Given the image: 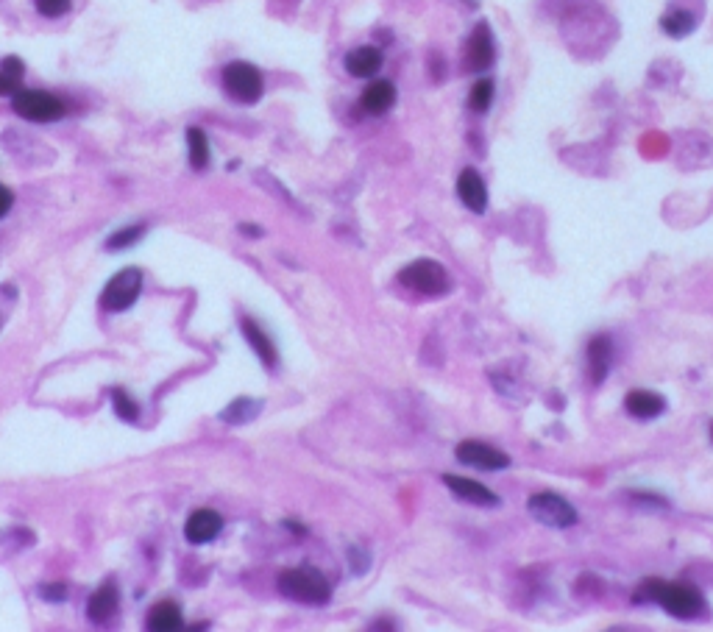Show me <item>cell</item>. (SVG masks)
Returning a JSON list of instances; mask_svg holds the SVG:
<instances>
[{"instance_id": "obj_6", "label": "cell", "mask_w": 713, "mask_h": 632, "mask_svg": "<svg viewBox=\"0 0 713 632\" xmlns=\"http://www.w3.org/2000/svg\"><path fill=\"white\" fill-rule=\"evenodd\" d=\"M143 293V271L140 268H126L115 273L101 293V310L123 312L134 307V301Z\"/></svg>"}, {"instance_id": "obj_18", "label": "cell", "mask_w": 713, "mask_h": 632, "mask_svg": "<svg viewBox=\"0 0 713 632\" xmlns=\"http://www.w3.org/2000/svg\"><path fill=\"white\" fill-rule=\"evenodd\" d=\"M240 329H243V335H246L248 346L257 351V357L262 360V365H265V368H276L279 354H276V346H273L271 337L262 332L260 323L251 321V318H243V321H240Z\"/></svg>"}, {"instance_id": "obj_2", "label": "cell", "mask_w": 713, "mask_h": 632, "mask_svg": "<svg viewBox=\"0 0 713 632\" xmlns=\"http://www.w3.org/2000/svg\"><path fill=\"white\" fill-rule=\"evenodd\" d=\"M279 594L293 602H304V605H326L332 596V588L312 568H290L279 577Z\"/></svg>"}, {"instance_id": "obj_22", "label": "cell", "mask_w": 713, "mask_h": 632, "mask_svg": "<svg viewBox=\"0 0 713 632\" xmlns=\"http://www.w3.org/2000/svg\"><path fill=\"white\" fill-rule=\"evenodd\" d=\"M187 156L195 170H207L209 165V140L201 129H187Z\"/></svg>"}, {"instance_id": "obj_7", "label": "cell", "mask_w": 713, "mask_h": 632, "mask_svg": "<svg viewBox=\"0 0 713 632\" xmlns=\"http://www.w3.org/2000/svg\"><path fill=\"white\" fill-rule=\"evenodd\" d=\"M527 510H530L535 521H541V524L552 529H569L580 521L577 510H574L563 496L549 491L532 493L530 502H527Z\"/></svg>"}, {"instance_id": "obj_20", "label": "cell", "mask_w": 713, "mask_h": 632, "mask_svg": "<svg viewBox=\"0 0 713 632\" xmlns=\"http://www.w3.org/2000/svg\"><path fill=\"white\" fill-rule=\"evenodd\" d=\"M262 407H265L262 399H248V396L234 399L221 413V421H226V424H248V421H254L262 413Z\"/></svg>"}, {"instance_id": "obj_34", "label": "cell", "mask_w": 713, "mask_h": 632, "mask_svg": "<svg viewBox=\"0 0 713 632\" xmlns=\"http://www.w3.org/2000/svg\"><path fill=\"white\" fill-rule=\"evenodd\" d=\"M711 440H713V424H711Z\"/></svg>"}, {"instance_id": "obj_5", "label": "cell", "mask_w": 713, "mask_h": 632, "mask_svg": "<svg viewBox=\"0 0 713 632\" xmlns=\"http://www.w3.org/2000/svg\"><path fill=\"white\" fill-rule=\"evenodd\" d=\"M223 90L229 98H234L237 104H257L265 92V81L262 73L248 62H232V65L223 67Z\"/></svg>"}, {"instance_id": "obj_9", "label": "cell", "mask_w": 713, "mask_h": 632, "mask_svg": "<svg viewBox=\"0 0 713 632\" xmlns=\"http://www.w3.org/2000/svg\"><path fill=\"white\" fill-rule=\"evenodd\" d=\"M496 62V42H493V31L488 23H477V28L471 31V37L466 42V70L471 73H482Z\"/></svg>"}, {"instance_id": "obj_13", "label": "cell", "mask_w": 713, "mask_h": 632, "mask_svg": "<svg viewBox=\"0 0 713 632\" xmlns=\"http://www.w3.org/2000/svg\"><path fill=\"white\" fill-rule=\"evenodd\" d=\"M396 104V87L393 81H371L360 95V109L365 115H385L388 109H393Z\"/></svg>"}, {"instance_id": "obj_12", "label": "cell", "mask_w": 713, "mask_h": 632, "mask_svg": "<svg viewBox=\"0 0 713 632\" xmlns=\"http://www.w3.org/2000/svg\"><path fill=\"white\" fill-rule=\"evenodd\" d=\"M457 195L471 212L482 215L488 209V187L474 168H466L457 176Z\"/></svg>"}, {"instance_id": "obj_21", "label": "cell", "mask_w": 713, "mask_h": 632, "mask_svg": "<svg viewBox=\"0 0 713 632\" xmlns=\"http://www.w3.org/2000/svg\"><path fill=\"white\" fill-rule=\"evenodd\" d=\"M661 28L663 34H669L672 39H683L697 28V17L686 9H672L661 17Z\"/></svg>"}, {"instance_id": "obj_28", "label": "cell", "mask_w": 713, "mask_h": 632, "mask_svg": "<svg viewBox=\"0 0 713 632\" xmlns=\"http://www.w3.org/2000/svg\"><path fill=\"white\" fill-rule=\"evenodd\" d=\"M20 81H23V78H17L12 76V73H6V70H0V98H6V95H14L17 90H23Z\"/></svg>"}, {"instance_id": "obj_15", "label": "cell", "mask_w": 713, "mask_h": 632, "mask_svg": "<svg viewBox=\"0 0 713 632\" xmlns=\"http://www.w3.org/2000/svg\"><path fill=\"white\" fill-rule=\"evenodd\" d=\"M610 365H613V340L608 335L591 337L588 343V374L591 382H605V376L610 374Z\"/></svg>"}, {"instance_id": "obj_11", "label": "cell", "mask_w": 713, "mask_h": 632, "mask_svg": "<svg viewBox=\"0 0 713 632\" xmlns=\"http://www.w3.org/2000/svg\"><path fill=\"white\" fill-rule=\"evenodd\" d=\"M223 532V518L215 510H195L184 524V538L195 546L215 541Z\"/></svg>"}, {"instance_id": "obj_32", "label": "cell", "mask_w": 713, "mask_h": 632, "mask_svg": "<svg viewBox=\"0 0 713 632\" xmlns=\"http://www.w3.org/2000/svg\"><path fill=\"white\" fill-rule=\"evenodd\" d=\"M240 232L248 234V237H262L260 226H251V223H243V226H240Z\"/></svg>"}, {"instance_id": "obj_3", "label": "cell", "mask_w": 713, "mask_h": 632, "mask_svg": "<svg viewBox=\"0 0 713 632\" xmlns=\"http://www.w3.org/2000/svg\"><path fill=\"white\" fill-rule=\"evenodd\" d=\"M399 282L424 296H446L452 290V279L435 259H415L399 271Z\"/></svg>"}, {"instance_id": "obj_29", "label": "cell", "mask_w": 713, "mask_h": 632, "mask_svg": "<svg viewBox=\"0 0 713 632\" xmlns=\"http://www.w3.org/2000/svg\"><path fill=\"white\" fill-rule=\"evenodd\" d=\"M0 70H6V73H12V76H17V78L26 76V65H23V59H20V56H6V59L0 62Z\"/></svg>"}, {"instance_id": "obj_16", "label": "cell", "mask_w": 713, "mask_h": 632, "mask_svg": "<svg viewBox=\"0 0 713 632\" xmlns=\"http://www.w3.org/2000/svg\"><path fill=\"white\" fill-rule=\"evenodd\" d=\"M382 62H385V56H382L379 48H374V45H360V48H354V51L346 56V70H349L354 78H371L382 70Z\"/></svg>"}, {"instance_id": "obj_10", "label": "cell", "mask_w": 713, "mask_h": 632, "mask_svg": "<svg viewBox=\"0 0 713 632\" xmlns=\"http://www.w3.org/2000/svg\"><path fill=\"white\" fill-rule=\"evenodd\" d=\"M443 485H446L457 499H463V502L468 504H480V507H499V504H502V499H499L491 488H485V485H480V482H474V479L468 477L443 474Z\"/></svg>"}, {"instance_id": "obj_30", "label": "cell", "mask_w": 713, "mask_h": 632, "mask_svg": "<svg viewBox=\"0 0 713 632\" xmlns=\"http://www.w3.org/2000/svg\"><path fill=\"white\" fill-rule=\"evenodd\" d=\"M351 566H354V574H365L368 571V566H371V560H368V555H365L363 549H351Z\"/></svg>"}, {"instance_id": "obj_25", "label": "cell", "mask_w": 713, "mask_h": 632, "mask_svg": "<svg viewBox=\"0 0 713 632\" xmlns=\"http://www.w3.org/2000/svg\"><path fill=\"white\" fill-rule=\"evenodd\" d=\"M143 234H145V223L126 226V229H120V232H115L109 240H106V248H109V251H120V248L137 246V243L143 240Z\"/></svg>"}, {"instance_id": "obj_27", "label": "cell", "mask_w": 713, "mask_h": 632, "mask_svg": "<svg viewBox=\"0 0 713 632\" xmlns=\"http://www.w3.org/2000/svg\"><path fill=\"white\" fill-rule=\"evenodd\" d=\"M39 596L45 602H65L67 599V588L62 582H51V585H39Z\"/></svg>"}, {"instance_id": "obj_19", "label": "cell", "mask_w": 713, "mask_h": 632, "mask_svg": "<svg viewBox=\"0 0 713 632\" xmlns=\"http://www.w3.org/2000/svg\"><path fill=\"white\" fill-rule=\"evenodd\" d=\"M184 627L182 610L173 605V602H159L154 605V610L148 613V630L154 632H176Z\"/></svg>"}, {"instance_id": "obj_8", "label": "cell", "mask_w": 713, "mask_h": 632, "mask_svg": "<svg viewBox=\"0 0 713 632\" xmlns=\"http://www.w3.org/2000/svg\"><path fill=\"white\" fill-rule=\"evenodd\" d=\"M454 454L463 465L480 468V471H505V468H510V457L505 452L493 449L488 443H480V440H463Z\"/></svg>"}, {"instance_id": "obj_23", "label": "cell", "mask_w": 713, "mask_h": 632, "mask_svg": "<svg viewBox=\"0 0 713 632\" xmlns=\"http://www.w3.org/2000/svg\"><path fill=\"white\" fill-rule=\"evenodd\" d=\"M493 95H496L493 78H480V81L471 87V92H468V106H471V112L485 115V112L493 106Z\"/></svg>"}, {"instance_id": "obj_17", "label": "cell", "mask_w": 713, "mask_h": 632, "mask_svg": "<svg viewBox=\"0 0 713 632\" xmlns=\"http://www.w3.org/2000/svg\"><path fill=\"white\" fill-rule=\"evenodd\" d=\"M117 607H120L117 585L115 582H106V585H101V588L90 596V602H87V619L95 621V624L109 621L117 613Z\"/></svg>"}, {"instance_id": "obj_33", "label": "cell", "mask_w": 713, "mask_h": 632, "mask_svg": "<svg viewBox=\"0 0 713 632\" xmlns=\"http://www.w3.org/2000/svg\"><path fill=\"white\" fill-rule=\"evenodd\" d=\"M287 529H293V535H307V529L299 527V524H293V521H285Z\"/></svg>"}, {"instance_id": "obj_31", "label": "cell", "mask_w": 713, "mask_h": 632, "mask_svg": "<svg viewBox=\"0 0 713 632\" xmlns=\"http://www.w3.org/2000/svg\"><path fill=\"white\" fill-rule=\"evenodd\" d=\"M14 207V195L12 190L6 187V184H0V218H6L9 215V209Z\"/></svg>"}, {"instance_id": "obj_26", "label": "cell", "mask_w": 713, "mask_h": 632, "mask_svg": "<svg viewBox=\"0 0 713 632\" xmlns=\"http://www.w3.org/2000/svg\"><path fill=\"white\" fill-rule=\"evenodd\" d=\"M37 12L48 20H56V17H65L73 6V0H34Z\"/></svg>"}, {"instance_id": "obj_24", "label": "cell", "mask_w": 713, "mask_h": 632, "mask_svg": "<svg viewBox=\"0 0 713 632\" xmlns=\"http://www.w3.org/2000/svg\"><path fill=\"white\" fill-rule=\"evenodd\" d=\"M112 407H115V415L120 421H129V424L140 421V404L131 399L123 387H115V390H112Z\"/></svg>"}, {"instance_id": "obj_14", "label": "cell", "mask_w": 713, "mask_h": 632, "mask_svg": "<svg viewBox=\"0 0 713 632\" xmlns=\"http://www.w3.org/2000/svg\"><path fill=\"white\" fill-rule=\"evenodd\" d=\"M624 407L638 421H652V418H661L666 413V399L661 393H652V390H633L624 399Z\"/></svg>"}, {"instance_id": "obj_1", "label": "cell", "mask_w": 713, "mask_h": 632, "mask_svg": "<svg viewBox=\"0 0 713 632\" xmlns=\"http://www.w3.org/2000/svg\"><path fill=\"white\" fill-rule=\"evenodd\" d=\"M636 602H655V605H661L669 616L683 621L700 619L702 613H705V596L700 594V588L686 585V582L649 580L638 588Z\"/></svg>"}, {"instance_id": "obj_4", "label": "cell", "mask_w": 713, "mask_h": 632, "mask_svg": "<svg viewBox=\"0 0 713 632\" xmlns=\"http://www.w3.org/2000/svg\"><path fill=\"white\" fill-rule=\"evenodd\" d=\"M12 106L17 115L31 123H53L67 115L65 101L45 90H17L12 95Z\"/></svg>"}]
</instances>
